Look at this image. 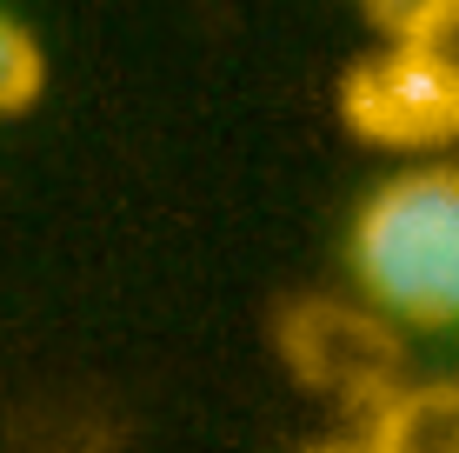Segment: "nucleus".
<instances>
[{
  "label": "nucleus",
  "mask_w": 459,
  "mask_h": 453,
  "mask_svg": "<svg viewBox=\"0 0 459 453\" xmlns=\"http://www.w3.org/2000/svg\"><path fill=\"white\" fill-rule=\"evenodd\" d=\"M346 260L373 314L433 334L459 327V167L433 161L373 187Z\"/></svg>",
  "instance_id": "1"
},
{
  "label": "nucleus",
  "mask_w": 459,
  "mask_h": 453,
  "mask_svg": "<svg viewBox=\"0 0 459 453\" xmlns=\"http://www.w3.org/2000/svg\"><path fill=\"white\" fill-rule=\"evenodd\" d=\"M280 347L293 373L313 394L333 400H386L400 373V340L373 307H340V301H307L280 320Z\"/></svg>",
  "instance_id": "2"
},
{
  "label": "nucleus",
  "mask_w": 459,
  "mask_h": 453,
  "mask_svg": "<svg viewBox=\"0 0 459 453\" xmlns=\"http://www.w3.org/2000/svg\"><path fill=\"white\" fill-rule=\"evenodd\" d=\"M340 114L346 127L373 147H400V153H420V147H446L459 140V100L433 74H420L400 47L359 60L340 87Z\"/></svg>",
  "instance_id": "3"
},
{
  "label": "nucleus",
  "mask_w": 459,
  "mask_h": 453,
  "mask_svg": "<svg viewBox=\"0 0 459 453\" xmlns=\"http://www.w3.org/2000/svg\"><path fill=\"white\" fill-rule=\"evenodd\" d=\"M367 453H459V387H406L379 400Z\"/></svg>",
  "instance_id": "4"
},
{
  "label": "nucleus",
  "mask_w": 459,
  "mask_h": 453,
  "mask_svg": "<svg viewBox=\"0 0 459 453\" xmlns=\"http://www.w3.org/2000/svg\"><path fill=\"white\" fill-rule=\"evenodd\" d=\"M393 47L459 100V0H426L406 27H393Z\"/></svg>",
  "instance_id": "5"
},
{
  "label": "nucleus",
  "mask_w": 459,
  "mask_h": 453,
  "mask_svg": "<svg viewBox=\"0 0 459 453\" xmlns=\"http://www.w3.org/2000/svg\"><path fill=\"white\" fill-rule=\"evenodd\" d=\"M40 81H47L40 40L13 13H0V114H27L40 100Z\"/></svg>",
  "instance_id": "6"
},
{
  "label": "nucleus",
  "mask_w": 459,
  "mask_h": 453,
  "mask_svg": "<svg viewBox=\"0 0 459 453\" xmlns=\"http://www.w3.org/2000/svg\"><path fill=\"white\" fill-rule=\"evenodd\" d=\"M359 7H367L373 21L386 27V34H393V27H406V21H413V13L426 7V0H359Z\"/></svg>",
  "instance_id": "7"
},
{
  "label": "nucleus",
  "mask_w": 459,
  "mask_h": 453,
  "mask_svg": "<svg viewBox=\"0 0 459 453\" xmlns=\"http://www.w3.org/2000/svg\"><path fill=\"white\" fill-rule=\"evenodd\" d=\"M313 453H367V447H313Z\"/></svg>",
  "instance_id": "8"
}]
</instances>
